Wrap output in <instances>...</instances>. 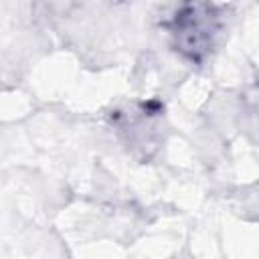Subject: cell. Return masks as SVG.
I'll use <instances>...</instances> for the list:
<instances>
[{
	"label": "cell",
	"mask_w": 259,
	"mask_h": 259,
	"mask_svg": "<svg viewBox=\"0 0 259 259\" xmlns=\"http://www.w3.org/2000/svg\"><path fill=\"white\" fill-rule=\"evenodd\" d=\"M219 30V14L208 4H188L174 14L170 32L176 49L192 61H200L212 47V38Z\"/></svg>",
	"instance_id": "obj_1"
}]
</instances>
